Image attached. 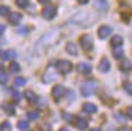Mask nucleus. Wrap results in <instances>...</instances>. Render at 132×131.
<instances>
[{
  "label": "nucleus",
  "instance_id": "31",
  "mask_svg": "<svg viewBox=\"0 0 132 131\" xmlns=\"http://www.w3.org/2000/svg\"><path fill=\"white\" fill-rule=\"evenodd\" d=\"M17 127H19L20 130H27V128H28V122H25V121H20V122L17 123Z\"/></svg>",
  "mask_w": 132,
  "mask_h": 131
},
{
  "label": "nucleus",
  "instance_id": "1",
  "mask_svg": "<svg viewBox=\"0 0 132 131\" xmlns=\"http://www.w3.org/2000/svg\"><path fill=\"white\" fill-rule=\"evenodd\" d=\"M70 23L73 24H77L79 27H83V28H87L90 27L93 23H95V17L91 12L89 11H79V12L74 13L70 19H69Z\"/></svg>",
  "mask_w": 132,
  "mask_h": 131
},
{
  "label": "nucleus",
  "instance_id": "37",
  "mask_svg": "<svg viewBox=\"0 0 132 131\" xmlns=\"http://www.w3.org/2000/svg\"><path fill=\"white\" fill-rule=\"evenodd\" d=\"M78 3L79 4H87V3H89V0H78Z\"/></svg>",
  "mask_w": 132,
  "mask_h": 131
},
{
  "label": "nucleus",
  "instance_id": "29",
  "mask_svg": "<svg viewBox=\"0 0 132 131\" xmlns=\"http://www.w3.org/2000/svg\"><path fill=\"white\" fill-rule=\"evenodd\" d=\"M0 130H2V131H9L11 130L9 122H3L2 125H0Z\"/></svg>",
  "mask_w": 132,
  "mask_h": 131
},
{
  "label": "nucleus",
  "instance_id": "11",
  "mask_svg": "<svg viewBox=\"0 0 132 131\" xmlns=\"http://www.w3.org/2000/svg\"><path fill=\"white\" fill-rule=\"evenodd\" d=\"M77 70L82 74H89V73H91V65L87 62H79L77 65Z\"/></svg>",
  "mask_w": 132,
  "mask_h": 131
},
{
  "label": "nucleus",
  "instance_id": "34",
  "mask_svg": "<svg viewBox=\"0 0 132 131\" xmlns=\"http://www.w3.org/2000/svg\"><path fill=\"white\" fill-rule=\"evenodd\" d=\"M127 114H128V117L132 119V107H128V109H127Z\"/></svg>",
  "mask_w": 132,
  "mask_h": 131
},
{
  "label": "nucleus",
  "instance_id": "24",
  "mask_svg": "<svg viewBox=\"0 0 132 131\" xmlns=\"http://www.w3.org/2000/svg\"><path fill=\"white\" fill-rule=\"evenodd\" d=\"M27 83V80L25 78H21V77H17V78H15V81H13V85L15 86H24Z\"/></svg>",
  "mask_w": 132,
  "mask_h": 131
},
{
  "label": "nucleus",
  "instance_id": "36",
  "mask_svg": "<svg viewBox=\"0 0 132 131\" xmlns=\"http://www.w3.org/2000/svg\"><path fill=\"white\" fill-rule=\"evenodd\" d=\"M63 118H65V119H71V115L68 114V113H63Z\"/></svg>",
  "mask_w": 132,
  "mask_h": 131
},
{
  "label": "nucleus",
  "instance_id": "9",
  "mask_svg": "<svg viewBox=\"0 0 132 131\" xmlns=\"http://www.w3.org/2000/svg\"><path fill=\"white\" fill-rule=\"evenodd\" d=\"M66 90H65V87L62 85H57V86H54L53 87V90H52V95L54 99H60V98H62L65 95Z\"/></svg>",
  "mask_w": 132,
  "mask_h": 131
},
{
  "label": "nucleus",
  "instance_id": "30",
  "mask_svg": "<svg viewBox=\"0 0 132 131\" xmlns=\"http://www.w3.org/2000/svg\"><path fill=\"white\" fill-rule=\"evenodd\" d=\"M38 117V113L37 111H29L28 113V119H30V121H35V119H37Z\"/></svg>",
  "mask_w": 132,
  "mask_h": 131
},
{
  "label": "nucleus",
  "instance_id": "17",
  "mask_svg": "<svg viewBox=\"0 0 132 131\" xmlns=\"http://www.w3.org/2000/svg\"><path fill=\"white\" fill-rule=\"evenodd\" d=\"M112 54H114V57H115L116 60H120V58L124 56V50H123L122 47H114V49H112Z\"/></svg>",
  "mask_w": 132,
  "mask_h": 131
},
{
  "label": "nucleus",
  "instance_id": "38",
  "mask_svg": "<svg viewBox=\"0 0 132 131\" xmlns=\"http://www.w3.org/2000/svg\"><path fill=\"white\" fill-rule=\"evenodd\" d=\"M120 131H132V130L128 128V127H123V128H120Z\"/></svg>",
  "mask_w": 132,
  "mask_h": 131
},
{
  "label": "nucleus",
  "instance_id": "13",
  "mask_svg": "<svg viewBox=\"0 0 132 131\" xmlns=\"http://www.w3.org/2000/svg\"><path fill=\"white\" fill-rule=\"evenodd\" d=\"M21 19H23V16H21L20 13H16V12L9 13V16H8V21L12 25H17L20 21H21Z\"/></svg>",
  "mask_w": 132,
  "mask_h": 131
},
{
  "label": "nucleus",
  "instance_id": "28",
  "mask_svg": "<svg viewBox=\"0 0 132 131\" xmlns=\"http://www.w3.org/2000/svg\"><path fill=\"white\" fill-rule=\"evenodd\" d=\"M16 5L20 7V8H27L28 0H16Z\"/></svg>",
  "mask_w": 132,
  "mask_h": 131
},
{
  "label": "nucleus",
  "instance_id": "35",
  "mask_svg": "<svg viewBox=\"0 0 132 131\" xmlns=\"http://www.w3.org/2000/svg\"><path fill=\"white\" fill-rule=\"evenodd\" d=\"M4 32H5V27H4V25H2V24H0V36H2V35L4 33Z\"/></svg>",
  "mask_w": 132,
  "mask_h": 131
},
{
  "label": "nucleus",
  "instance_id": "43",
  "mask_svg": "<svg viewBox=\"0 0 132 131\" xmlns=\"http://www.w3.org/2000/svg\"><path fill=\"white\" fill-rule=\"evenodd\" d=\"M2 68H3V66H2V64H0V69H2Z\"/></svg>",
  "mask_w": 132,
  "mask_h": 131
},
{
  "label": "nucleus",
  "instance_id": "26",
  "mask_svg": "<svg viewBox=\"0 0 132 131\" xmlns=\"http://www.w3.org/2000/svg\"><path fill=\"white\" fill-rule=\"evenodd\" d=\"M9 13V8L7 5H0V16H5Z\"/></svg>",
  "mask_w": 132,
  "mask_h": 131
},
{
  "label": "nucleus",
  "instance_id": "23",
  "mask_svg": "<svg viewBox=\"0 0 132 131\" xmlns=\"http://www.w3.org/2000/svg\"><path fill=\"white\" fill-rule=\"evenodd\" d=\"M9 72L11 73H19L20 72V65L17 62H12L9 65Z\"/></svg>",
  "mask_w": 132,
  "mask_h": 131
},
{
  "label": "nucleus",
  "instance_id": "14",
  "mask_svg": "<svg viewBox=\"0 0 132 131\" xmlns=\"http://www.w3.org/2000/svg\"><path fill=\"white\" fill-rule=\"evenodd\" d=\"M16 52L12 50V49H9V50H4V52H0V57H2L3 60H13L16 58Z\"/></svg>",
  "mask_w": 132,
  "mask_h": 131
},
{
  "label": "nucleus",
  "instance_id": "39",
  "mask_svg": "<svg viewBox=\"0 0 132 131\" xmlns=\"http://www.w3.org/2000/svg\"><path fill=\"white\" fill-rule=\"evenodd\" d=\"M60 131H69V128H68V127H61Z\"/></svg>",
  "mask_w": 132,
  "mask_h": 131
},
{
  "label": "nucleus",
  "instance_id": "12",
  "mask_svg": "<svg viewBox=\"0 0 132 131\" xmlns=\"http://www.w3.org/2000/svg\"><path fill=\"white\" fill-rule=\"evenodd\" d=\"M82 110L87 114H95L98 111V107L94 105V103H90V102H86L83 106H82Z\"/></svg>",
  "mask_w": 132,
  "mask_h": 131
},
{
  "label": "nucleus",
  "instance_id": "19",
  "mask_svg": "<svg viewBox=\"0 0 132 131\" xmlns=\"http://www.w3.org/2000/svg\"><path fill=\"white\" fill-rule=\"evenodd\" d=\"M122 44H123V37L122 36L116 35L111 38V45L112 47H122Z\"/></svg>",
  "mask_w": 132,
  "mask_h": 131
},
{
  "label": "nucleus",
  "instance_id": "21",
  "mask_svg": "<svg viewBox=\"0 0 132 131\" xmlns=\"http://www.w3.org/2000/svg\"><path fill=\"white\" fill-rule=\"evenodd\" d=\"M75 127L78 130H86L87 128V122L85 121V119H82V118H78L75 121Z\"/></svg>",
  "mask_w": 132,
  "mask_h": 131
},
{
  "label": "nucleus",
  "instance_id": "15",
  "mask_svg": "<svg viewBox=\"0 0 132 131\" xmlns=\"http://www.w3.org/2000/svg\"><path fill=\"white\" fill-rule=\"evenodd\" d=\"M119 68H120L122 72H132V62L128 58H124V60H122V62H120Z\"/></svg>",
  "mask_w": 132,
  "mask_h": 131
},
{
  "label": "nucleus",
  "instance_id": "7",
  "mask_svg": "<svg viewBox=\"0 0 132 131\" xmlns=\"http://www.w3.org/2000/svg\"><path fill=\"white\" fill-rule=\"evenodd\" d=\"M79 44H81V47H82L85 50H91V49H93V40H91V36H90V35H83V36H81Z\"/></svg>",
  "mask_w": 132,
  "mask_h": 131
},
{
  "label": "nucleus",
  "instance_id": "10",
  "mask_svg": "<svg viewBox=\"0 0 132 131\" xmlns=\"http://www.w3.org/2000/svg\"><path fill=\"white\" fill-rule=\"evenodd\" d=\"M98 69H99V72H102V73H107L110 69H111V64H110L108 58L103 57L101 60V62L98 64Z\"/></svg>",
  "mask_w": 132,
  "mask_h": 131
},
{
  "label": "nucleus",
  "instance_id": "16",
  "mask_svg": "<svg viewBox=\"0 0 132 131\" xmlns=\"http://www.w3.org/2000/svg\"><path fill=\"white\" fill-rule=\"evenodd\" d=\"M66 52L69 54H71V56H77L78 54V48H77V45L74 42H68L66 44Z\"/></svg>",
  "mask_w": 132,
  "mask_h": 131
},
{
  "label": "nucleus",
  "instance_id": "32",
  "mask_svg": "<svg viewBox=\"0 0 132 131\" xmlns=\"http://www.w3.org/2000/svg\"><path fill=\"white\" fill-rule=\"evenodd\" d=\"M115 118L118 119L119 122H122V123H124V122H126V117H124V115H122V114H115Z\"/></svg>",
  "mask_w": 132,
  "mask_h": 131
},
{
  "label": "nucleus",
  "instance_id": "4",
  "mask_svg": "<svg viewBox=\"0 0 132 131\" xmlns=\"http://www.w3.org/2000/svg\"><path fill=\"white\" fill-rule=\"evenodd\" d=\"M57 77H58L57 69L49 66V68L46 69V72L44 73V75H42V82H44V83H50V82H53V81H56Z\"/></svg>",
  "mask_w": 132,
  "mask_h": 131
},
{
  "label": "nucleus",
  "instance_id": "18",
  "mask_svg": "<svg viewBox=\"0 0 132 131\" xmlns=\"http://www.w3.org/2000/svg\"><path fill=\"white\" fill-rule=\"evenodd\" d=\"M25 98H27L30 103H36V102H37V95L33 93L32 90H27V91H25Z\"/></svg>",
  "mask_w": 132,
  "mask_h": 131
},
{
  "label": "nucleus",
  "instance_id": "25",
  "mask_svg": "<svg viewBox=\"0 0 132 131\" xmlns=\"http://www.w3.org/2000/svg\"><path fill=\"white\" fill-rule=\"evenodd\" d=\"M123 89L127 91V94L132 95V82H124V85H123Z\"/></svg>",
  "mask_w": 132,
  "mask_h": 131
},
{
  "label": "nucleus",
  "instance_id": "41",
  "mask_svg": "<svg viewBox=\"0 0 132 131\" xmlns=\"http://www.w3.org/2000/svg\"><path fill=\"white\" fill-rule=\"evenodd\" d=\"M37 2H38V3H48L49 0H37Z\"/></svg>",
  "mask_w": 132,
  "mask_h": 131
},
{
  "label": "nucleus",
  "instance_id": "22",
  "mask_svg": "<svg viewBox=\"0 0 132 131\" xmlns=\"http://www.w3.org/2000/svg\"><path fill=\"white\" fill-rule=\"evenodd\" d=\"M4 110L9 114V115H13L15 114V107H13V105L12 103H4Z\"/></svg>",
  "mask_w": 132,
  "mask_h": 131
},
{
  "label": "nucleus",
  "instance_id": "8",
  "mask_svg": "<svg viewBox=\"0 0 132 131\" xmlns=\"http://www.w3.org/2000/svg\"><path fill=\"white\" fill-rule=\"evenodd\" d=\"M111 32H112V27H110V25H102L101 28L98 29V36L101 40H104L107 38L110 35H111Z\"/></svg>",
  "mask_w": 132,
  "mask_h": 131
},
{
  "label": "nucleus",
  "instance_id": "40",
  "mask_svg": "<svg viewBox=\"0 0 132 131\" xmlns=\"http://www.w3.org/2000/svg\"><path fill=\"white\" fill-rule=\"evenodd\" d=\"M90 131H101V128H96V127H94V128H90Z\"/></svg>",
  "mask_w": 132,
  "mask_h": 131
},
{
  "label": "nucleus",
  "instance_id": "42",
  "mask_svg": "<svg viewBox=\"0 0 132 131\" xmlns=\"http://www.w3.org/2000/svg\"><path fill=\"white\" fill-rule=\"evenodd\" d=\"M131 41H132V30H131Z\"/></svg>",
  "mask_w": 132,
  "mask_h": 131
},
{
  "label": "nucleus",
  "instance_id": "20",
  "mask_svg": "<svg viewBox=\"0 0 132 131\" xmlns=\"http://www.w3.org/2000/svg\"><path fill=\"white\" fill-rule=\"evenodd\" d=\"M94 5H95L96 9H107L108 3L106 2V0H95V2H94Z\"/></svg>",
  "mask_w": 132,
  "mask_h": 131
},
{
  "label": "nucleus",
  "instance_id": "27",
  "mask_svg": "<svg viewBox=\"0 0 132 131\" xmlns=\"http://www.w3.org/2000/svg\"><path fill=\"white\" fill-rule=\"evenodd\" d=\"M8 81V74L5 72H0V83H7Z\"/></svg>",
  "mask_w": 132,
  "mask_h": 131
},
{
  "label": "nucleus",
  "instance_id": "5",
  "mask_svg": "<svg viewBox=\"0 0 132 131\" xmlns=\"http://www.w3.org/2000/svg\"><path fill=\"white\" fill-rule=\"evenodd\" d=\"M57 69H58V72L62 73V74H68V73H70L71 69H73V64H71L70 61H68V60H60V61L57 62Z\"/></svg>",
  "mask_w": 132,
  "mask_h": 131
},
{
  "label": "nucleus",
  "instance_id": "33",
  "mask_svg": "<svg viewBox=\"0 0 132 131\" xmlns=\"http://www.w3.org/2000/svg\"><path fill=\"white\" fill-rule=\"evenodd\" d=\"M12 97H13V99H16V102L20 101V98H21V95H20V93H19L17 90H15V91L12 93Z\"/></svg>",
  "mask_w": 132,
  "mask_h": 131
},
{
  "label": "nucleus",
  "instance_id": "6",
  "mask_svg": "<svg viewBox=\"0 0 132 131\" xmlns=\"http://www.w3.org/2000/svg\"><path fill=\"white\" fill-rule=\"evenodd\" d=\"M56 13H57V8L54 7V5H49V4L44 7V8H42V12H41L42 17H44V19H46V20H52V19H54Z\"/></svg>",
  "mask_w": 132,
  "mask_h": 131
},
{
  "label": "nucleus",
  "instance_id": "2",
  "mask_svg": "<svg viewBox=\"0 0 132 131\" xmlns=\"http://www.w3.org/2000/svg\"><path fill=\"white\" fill-rule=\"evenodd\" d=\"M58 37V29H52L49 30L48 33L44 35L37 42H36V52L37 53H41L44 49H46L49 47H52L54 42H56Z\"/></svg>",
  "mask_w": 132,
  "mask_h": 131
},
{
  "label": "nucleus",
  "instance_id": "3",
  "mask_svg": "<svg viewBox=\"0 0 132 131\" xmlns=\"http://www.w3.org/2000/svg\"><path fill=\"white\" fill-rule=\"evenodd\" d=\"M95 89H96L95 82L91 81V80H89V81H86V82L82 83V86H81V93H82L83 97H89V95L94 94Z\"/></svg>",
  "mask_w": 132,
  "mask_h": 131
}]
</instances>
